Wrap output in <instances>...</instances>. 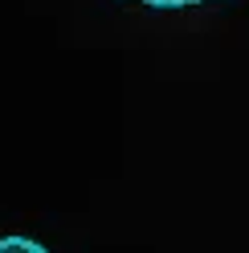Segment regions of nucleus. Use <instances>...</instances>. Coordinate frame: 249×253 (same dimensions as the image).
I'll list each match as a JSON object with an SVG mask.
<instances>
[{
  "instance_id": "nucleus-2",
  "label": "nucleus",
  "mask_w": 249,
  "mask_h": 253,
  "mask_svg": "<svg viewBox=\"0 0 249 253\" xmlns=\"http://www.w3.org/2000/svg\"><path fill=\"white\" fill-rule=\"evenodd\" d=\"M151 4H160V8H180V4H200V0H151Z\"/></svg>"
},
{
  "instance_id": "nucleus-1",
  "label": "nucleus",
  "mask_w": 249,
  "mask_h": 253,
  "mask_svg": "<svg viewBox=\"0 0 249 253\" xmlns=\"http://www.w3.org/2000/svg\"><path fill=\"white\" fill-rule=\"evenodd\" d=\"M0 253H49V249L29 237H0Z\"/></svg>"
},
{
  "instance_id": "nucleus-3",
  "label": "nucleus",
  "mask_w": 249,
  "mask_h": 253,
  "mask_svg": "<svg viewBox=\"0 0 249 253\" xmlns=\"http://www.w3.org/2000/svg\"><path fill=\"white\" fill-rule=\"evenodd\" d=\"M147 4H151V0H147Z\"/></svg>"
}]
</instances>
